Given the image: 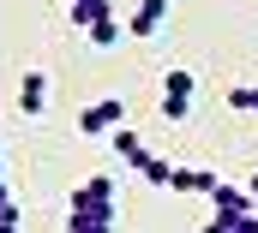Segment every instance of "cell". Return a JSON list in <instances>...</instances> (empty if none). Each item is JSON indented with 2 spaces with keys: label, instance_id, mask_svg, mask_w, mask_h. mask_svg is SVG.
<instances>
[{
  "label": "cell",
  "instance_id": "obj_12",
  "mask_svg": "<svg viewBox=\"0 0 258 233\" xmlns=\"http://www.w3.org/2000/svg\"><path fill=\"white\" fill-rule=\"evenodd\" d=\"M84 36H90L96 48H114V42L126 36V24H120V18H102V24H96V30H84Z\"/></svg>",
  "mask_w": 258,
  "mask_h": 233
},
{
  "label": "cell",
  "instance_id": "obj_14",
  "mask_svg": "<svg viewBox=\"0 0 258 233\" xmlns=\"http://www.w3.org/2000/svg\"><path fill=\"white\" fill-rule=\"evenodd\" d=\"M0 227H18V203H12L6 185H0Z\"/></svg>",
  "mask_w": 258,
  "mask_h": 233
},
{
  "label": "cell",
  "instance_id": "obj_7",
  "mask_svg": "<svg viewBox=\"0 0 258 233\" xmlns=\"http://www.w3.org/2000/svg\"><path fill=\"white\" fill-rule=\"evenodd\" d=\"M108 144H114V156H120V162H126L132 174H138V168H144V156H150V144H144V138H138V132H132V126H120V132H114V138H108Z\"/></svg>",
  "mask_w": 258,
  "mask_h": 233
},
{
  "label": "cell",
  "instance_id": "obj_3",
  "mask_svg": "<svg viewBox=\"0 0 258 233\" xmlns=\"http://www.w3.org/2000/svg\"><path fill=\"white\" fill-rule=\"evenodd\" d=\"M192 90H198V78L186 66H174V72L162 78V120H186L192 114Z\"/></svg>",
  "mask_w": 258,
  "mask_h": 233
},
{
  "label": "cell",
  "instance_id": "obj_4",
  "mask_svg": "<svg viewBox=\"0 0 258 233\" xmlns=\"http://www.w3.org/2000/svg\"><path fill=\"white\" fill-rule=\"evenodd\" d=\"M216 185L222 179L210 174V168H180V162H174V179H168V191H180V197H210Z\"/></svg>",
  "mask_w": 258,
  "mask_h": 233
},
{
  "label": "cell",
  "instance_id": "obj_8",
  "mask_svg": "<svg viewBox=\"0 0 258 233\" xmlns=\"http://www.w3.org/2000/svg\"><path fill=\"white\" fill-rule=\"evenodd\" d=\"M18 108H24V114H42V108H48V72H24V84H18Z\"/></svg>",
  "mask_w": 258,
  "mask_h": 233
},
{
  "label": "cell",
  "instance_id": "obj_11",
  "mask_svg": "<svg viewBox=\"0 0 258 233\" xmlns=\"http://www.w3.org/2000/svg\"><path fill=\"white\" fill-rule=\"evenodd\" d=\"M204 233H258V215H210Z\"/></svg>",
  "mask_w": 258,
  "mask_h": 233
},
{
  "label": "cell",
  "instance_id": "obj_17",
  "mask_svg": "<svg viewBox=\"0 0 258 233\" xmlns=\"http://www.w3.org/2000/svg\"><path fill=\"white\" fill-rule=\"evenodd\" d=\"M66 6H72V0H66Z\"/></svg>",
  "mask_w": 258,
  "mask_h": 233
},
{
  "label": "cell",
  "instance_id": "obj_10",
  "mask_svg": "<svg viewBox=\"0 0 258 233\" xmlns=\"http://www.w3.org/2000/svg\"><path fill=\"white\" fill-rule=\"evenodd\" d=\"M138 179H144V185H162V191H168V179H174V162H162V156L150 150V156H144V168H138Z\"/></svg>",
  "mask_w": 258,
  "mask_h": 233
},
{
  "label": "cell",
  "instance_id": "obj_13",
  "mask_svg": "<svg viewBox=\"0 0 258 233\" xmlns=\"http://www.w3.org/2000/svg\"><path fill=\"white\" fill-rule=\"evenodd\" d=\"M228 108L234 114H258V84H234L228 90Z\"/></svg>",
  "mask_w": 258,
  "mask_h": 233
},
{
  "label": "cell",
  "instance_id": "obj_5",
  "mask_svg": "<svg viewBox=\"0 0 258 233\" xmlns=\"http://www.w3.org/2000/svg\"><path fill=\"white\" fill-rule=\"evenodd\" d=\"M162 18H168V0H138V12L126 18V36H138V42H144V36H156V30H162Z\"/></svg>",
  "mask_w": 258,
  "mask_h": 233
},
{
  "label": "cell",
  "instance_id": "obj_16",
  "mask_svg": "<svg viewBox=\"0 0 258 233\" xmlns=\"http://www.w3.org/2000/svg\"><path fill=\"white\" fill-rule=\"evenodd\" d=\"M0 233H18V227H0Z\"/></svg>",
  "mask_w": 258,
  "mask_h": 233
},
{
  "label": "cell",
  "instance_id": "obj_9",
  "mask_svg": "<svg viewBox=\"0 0 258 233\" xmlns=\"http://www.w3.org/2000/svg\"><path fill=\"white\" fill-rule=\"evenodd\" d=\"M102 18H114L108 0H72V24H78V30H96Z\"/></svg>",
  "mask_w": 258,
  "mask_h": 233
},
{
  "label": "cell",
  "instance_id": "obj_15",
  "mask_svg": "<svg viewBox=\"0 0 258 233\" xmlns=\"http://www.w3.org/2000/svg\"><path fill=\"white\" fill-rule=\"evenodd\" d=\"M0 185H6V168H0Z\"/></svg>",
  "mask_w": 258,
  "mask_h": 233
},
{
  "label": "cell",
  "instance_id": "obj_1",
  "mask_svg": "<svg viewBox=\"0 0 258 233\" xmlns=\"http://www.w3.org/2000/svg\"><path fill=\"white\" fill-rule=\"evenodd\" d=\"M66 227L72 233H114V179L108 174H90L78 191H72Z\"/></svg>",
  "mask_w": 258,
  "mask_h": 233
},
{
  "label": "cell",
  "instance_id": "obj_6",
  "mask_svg": "<svg viewBox=\"0 0 258 233\" xmlns=\"http://www.w3.org/2000/svg\"><path fill=\"white\" fill-rule=\"evenodd\" d=\"M210 203H216V215H258V209H252V191H246V185H228V179L210 191Z\"/></svg>",
  "mask_w": 258,
  "mask_h": 233
},
{
  "label": "cell",
  "instance_id": "obj_2",
  "mask_svg": "<svg viewBox=\"0 0 258 233\" xmlns=\"http://www.w3.org/2000/svg\"><path fill=\"white\" fill-rule=\"evenodd\" d=\"M120 126H126V96H102V102L78 108V132L84 138H114Z\"/></svg>",
  "mask_w": 258,
  "mask_h": 233
}]
</instances>
